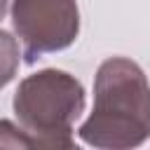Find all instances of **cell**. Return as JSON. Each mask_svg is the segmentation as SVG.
I'll return each mask as SVG.
<instances>
[{
  "label": "cell",
  "instance_id": "7a4b0ae2",
  "mask_svg": "<svg viewBox=\"0 0 150 150\" xmlns=\"http://www.w3.org/2000/svg\"><path fill=\"white\" fill-rule=\"evenodd\" d=\"M84 110L82 82L56 68L38 70L21 80L14 94V115L35 148L70 150L73 124Z\"/></svg>",
  "mask_w": 150,
  "mask_h": 150
},
{
  "label": "cell",
  "instance_id": "3957f363",
  "mask_svg": "<svg viewBox=\"0 0 150 150\" xmlns=\"http://www.w3.org/2000/svg\"><path fill=\"white\" fill-rule=\"evenodd\" d=\"M14 33L28 61L70 47L80 33L77 0H14Z\"/></svg>",
  "mask_w": 150,
  "mask_h": 150
},
{
  "label": "cell",
  "instance_id": "277c9868",
  "mask_svg": "<svg viewBox=\"0 0 150 150\" xmlns=\"http://www.w3.org/2000/svg\"><path fill=\"white\" fill-rule=\"evenodd\" d=\"M21 63V52L16 38H12L7 30H0V89L16 75Z\"/></svg>",
  "mask_w": 150,
  "mask_h": 150
},
{
  "label": "cell",
  "instance_id": "8992f818",
  "mask_svg": "<svg viewBox=\"0 0 150 150\" xmlns=\"http://www.w3.org/2000/svg\"><path fill=\"white\" fill-rule=\"evenodd\" d=\"M7 5H9V0H0V19H2L5 12H7Z\"/></svg>",
  "mask_w": 150,
  "mask_h": 150
},
{
  "label": "cell",
  "instance_id": "6da1fadb",
  "mask_svg": "<svg viewBox=\"0 0 150 150\" xmlns=\"http://www.w3.org/2000/svg\"><path fill=\"white\" fill-rule=\"evenodd\" d=\"M94 148L127 150L150 138V82L127 56L105 59L94 80V110L77 129Z\"/></svg>",
  "mask_w": 150,
  "mask_h": 150
},
{
  "label": "cell",
  "instance_id": "5b68a950",
  "mask_svg": "<svg viewBox=\"0 0 150 150\" xmlns=\"http://www.w3.org/2000/svg\"><path fill=\"white\" fill-rule=\"evenodd\" d=\"M0 148H35L21 124L0 120Z\"/></svg>",
  "mask_w": 150,
  "mask_h": 150
}]
</instances>
